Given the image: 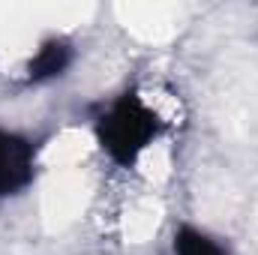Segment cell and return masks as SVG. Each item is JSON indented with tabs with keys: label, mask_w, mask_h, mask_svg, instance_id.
<instances>
[{
	"label": "cell",
	"mask_w": 258,
	"mask_h": 255,
	"mask_svg": "<svg viewBox=\"0 0 258 255\" xmlns=\"http://www.w3.org/2000/svg\"><path fill=\"white\" fill-rule=\"evenodd\" d=\"M174 255H231L219 240L192 225H180L174 231Z\"/></svg>",
	"instance_id": "277c9868"
},
{
	"label": "cell",
	"mask_w": 258,
	"mask_h": 255,
	"mask_svg": "<svg viewBox=\"0 0 258 255\" xmlns=\"http://www.w3.org/2000/svg\"><path fill=\"white\" fill-rule=\"evenodd\" d=\"M72 57H75V51L66 39H60V36L45 39L27 63V84H45V81L60 78L72 66Z\"/></svg>",
	"instance_id": "3957f363"
},
{
	"label": "cell",
	"mask_w": 258,
	"mask_h": 255,
	"mask_svg": "<svg viewBox=\"0 0 258 255\" xmlns=\"http://www.w3.org/2000/svg\"><path fill=\"white\" fill-rule=\"evenodd\" d=\"M162 117L138 96V90H123L96 117V141L114 165L132 168L138 156L162 135Z\"/></svg>",
	"instance_id": "6da1fadb"
},
{
	"label": "cell",
	"mask_w": 258,
	"mask_h": 255,
	"mask_svg": "<svg viewBox=\"0 0 258 255\" xmlns=\"http://www.w3.org/2000/svg\"><path fill=\"white\" fill-rule=\"evenodd\" d=\"M36 180V147L30 138L0 129V198L18 195Z\"/></svg>",
	"instance_id": "7a4b0ae2"
}]
</instances>
